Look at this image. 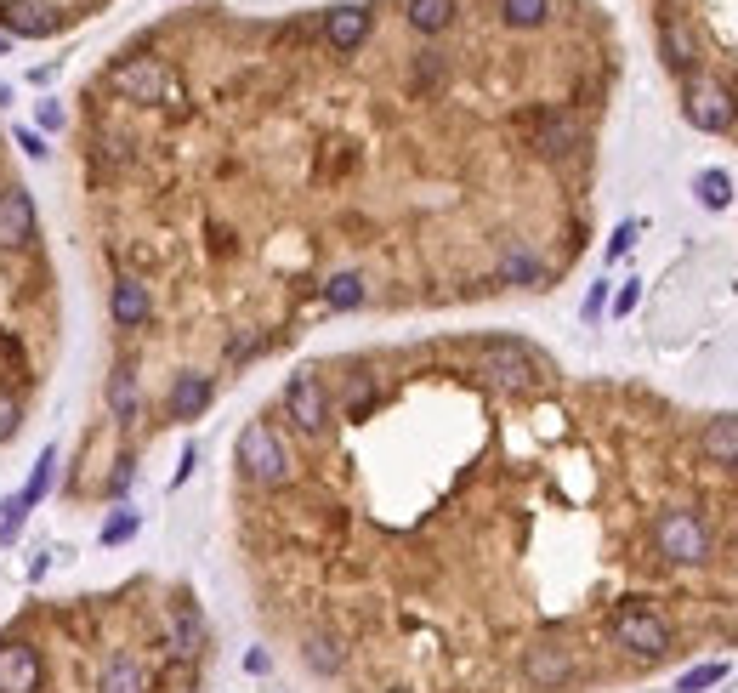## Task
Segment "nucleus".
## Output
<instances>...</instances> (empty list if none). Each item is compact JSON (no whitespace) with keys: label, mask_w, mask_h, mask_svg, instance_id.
Here are the masks:
<instances>
[{"label":"nucleus","mask_w":738,"mask_h":693,"mask_svg":"<svg viewBox=\"0 0 738 693\" xmlns=\"http://www.w3.org/2000/svg\"><path fill=\"white\" fill-rule=\"evenodd\" d=\"M653 546L665 563H682V569H699L710 563V551H716V534L704 523L699 512H687V506H670V512L653 517Z\"/></svg>","instance_id":"obj_1"},{"label":"nucleus","mask_w":738,"mask_h":693,"mask_svg":"<svg viewBox=\"0 0 738 693\" xmlns=\"http://www.w3.org/2000/svg\"><path fill=\"white\" fill-rule=\"evenodd\" d=\"M477 370L489 375L494 387H506V392H528V387H540V381H545V364L528 353L523 341H511V336L477 341Z\"/></svg>","instance_id":"obj_2"},{"label":"nucleus","mask_w":738,"mask_h":693,"mask_svg":"<svg viewBox=\"0 0 738 693\" xmlns=\"http://www.w3.org/2000/svg\"><path fill=\"white\" fill-rule=\"evenodd\" d=\"M239 466H245V478L262 483V489H279V483L290 478V455H284L279 432L267 427V421H250V427L239 432Z\"/></svg>","instance_id":"obj_3"},{"label":"nucleus","mask_w":738,"mask_h":693,"mask_svg":"<svg viewBox=\"0 0 738 693\" xmlns=\"http://www.w3.org/2000/svg\"><path fill=\"white\" fill-rule=\"evenodd\" d=\"M608 631H614V642L636 659H665L670 654V625L642 603H625L614 620H608Z\"/></svg>","instance_id":"obj_4"},{"label":"nucleus","mask_w":738,"mask_h":693,"mask_svg":"<svg viewBox=\"0 0 738 693\" xmlns=\"http://www.w3.org/2000/svg\"><path fill=\"white\" fill-rule=\"evenodd\" d=\"M108 86L120 91L125 103L154 108V103H165V91H171V74H165V63H159V57H125L120 69L108 74Z\"/></svg>","instance_id":"obj_5"},{"label":"nucleus","mask_w":738,"mask_h":693,"mask_svg":"<svg viewBox=\"0 0 738 693\" xmlns=\"http://www.w3.org/2000/svg\"><path fill=\"white\" fill-rule=\"evenodd\" d=\"M284 409H290V421H296L301 432H324L330 427V392H324V381H318L313 370H301L284 381Z\"/></svg>","instance_id":"obj_6"},{"label":"nucleus","mask_w":738,"mask_h":693,"mask_svg":"<svg viewBox=\"0 0 738 693\" xmlns=\"http://www.w3.org/2000/svg\"><path fill=\"white\" fill-rule=\"evenodd\" d=\"M687 125H699V131H727V125L738 120V103H733V91L727 86H687V103H682Z\"/></svg>","instance_id":"obj_7"},{"label":"nucleus","mask_w":738,"mask_h":693,"mask_svg":"<svg viewBox=\"0 0 738 693\" xmlns=\"http://www.w3.org/2000/svg\"><path fill=\"white\" fill-rule=\"evenodd\" d=\"M0 693H40V648L23 637L0 642Z\"/></svg>","instance_id":"obj_8"},{"label":"nucleus","mask_w":738,"mask_h":693,"mask_svg":"<svg viewBox=\"0 0 738 693\" xmlns=\"http://www.w3.org/2000/svg\"><path fill=\"white\" fill-rule=\"evenodd\" d=\"M35 239V199L29 188H0V250H23Z\"/></svg>","instance_id":"obj_9"},{"label":"nucleus","mask_w":738,"mask_h":693,"mask_svg":"<svg viewBox=\"0 0 738 693\" xmlns=\"http://www.w3.org/2000/svg\"><path fill=\"white\" fill-rule=\"evenodd\" d=\"M211 398H216L211 375H205V370H182L171 381V392H165V415H171V421H199V415L211 409Z\"/></svg>","instance_id":"obj_10"},{"label":"nucleus","mask_w":738,"mask_h":693,"mask_svg":"<svg viewBox=\"0 0 738 693\" xmlns=\"http://www.w3.org/2000/svg\"><path fill=\"white\" fill-rule=\"evenodd\" d=\"M534 148H540L545 160H568V154L580 148V120H574L568 108H545V114H534Z\"/></svg>","instance_id":"obj_11"},{"label":"nucleus","mask_w":738,"mask_h":693,"mask_svg":"<svg viewBox=\"0 0 738 693\" xmlns=\"http://www.w3.org/2000/svg\"><path fill=\"white\" fill-rule=\"evenodd\" d=\"M0 23L18 40H46V35H57L63 18H57L52 0H6V6H0Z\"/></svg>","instance_id":"obj_12"},{"label":"nucleus","mask_w":738,"mask_h":693,"mask_svg":"<svg viewBox=\"0 0 738 693\" xmlns=\"http://www.w3.org/2000/svg\"><path fill=\"white\" fill-rule=\"evenodd\" d=\"M523 676L534 688H563L568 676H574V648H563V642H534L523 654Z\"/></svg>","instance_id":"obj_13"},{"label":"nucleus","mask_w":738,"mask_h":693,"mask_svg":"<svg viewBox=\"0 0 738 693\" xmlns=\"http://www.w3.org/2000/svg\"><path fill=\"white\" fill-rule=\"evenodd\" d=\"M148 313H154V296H148V285L142 279H114V290H108V319H114V330H137V324H148Z\"/></svg>","instance_id":"obj_14"},{"label":"nucleus","mask_w":738,"mask_h":693,"mask_svg":"<svg viewBox=\"0 0 738 693\" xmlns=\"http://www.w3.org/2000/svg\"><path fill=\"white\" fill-rule=\"evenodd\" d=\"M369 29H375L369 6H330L324 12V40H330L335 52H358L369 40Z\"/></svg>","instance_id":"obj_15"},{"label":"nucleus","mask_w":738,"mask_h":693,"mask_svg":"<svg viewBox=\"0 0 738 693\" xmlns=\"http://www.w3.org/2000/svg\"><path fill=\"white\" fill-rule=\"evenodd\" d=\"M704 461L721 466V472H738V415H716L710 427L699 432Z\"/></svg>","instance_id":"obj_16"},{"label":"nucleus","mask_w":738,"mask_h":693,"mask_svg":"<svg viewBox=\"0 0 738 693\" xmlns=\"http://www.w3.org/2000/svg\"><path fill=\"white\" fill-rule=\"evenodd\" d=\"M659 52H665V63L682 74V80H693V69H699V46H693V29H687V23H676V18L659 23Z\"/></svg>","instance_id":"obj_17"},{"label":"nucleus","mask_w":738,"mask_h":693,"mask_svg":"<svg viewBox=\"0 0 738 693\" xmlns=\"http://www.w3.org/2000/svg\"><path fill=\"white\" fill-rule=\"evenodd\" d=\"M500 279H506V285H523V290H545V262L523 245V239H511V245L500 250Z\"/></svg>","instance_id":"obj_18"},{"label":"nucleus","mask_w":738,"mask_h":693,"mask_svg":"<svg viewBox=\"0 0 738 693\" xmlns=\"http://www.w3.org/2000/svg\"><path fill=\"white\" fill-rule=\"evenodd\" d=\"M171 654L176 659H199V654H205V620H199L194 603H176L171 608Z\"/></svg>","instance_id":"obj_19"},{"label":"nucleus","mask_w":738,"mask_h":693,"mask_svg":"<svg viewBox=\"0 0 738 693\" xmlns=\"http://www.w3.org/2000/svg\"><path fill=\"white\" fill-rule=\"evenodd\" d=\"M404 18L415 35H443L455 23V0H404Z\"/></svg>","instance_id":"obj_20"},{"label":"nucleus","mask_w":738,"mask_h":693,"mask_svg":"<svg viewBox=\"0 0 738 693\" xmlns=\"http://www.w3.org/2000/svg\"><path fill=\"white\" fill-rule=\"evenodd\" d=\"M142 688H148V676H142V665L131 654L108 659L103 676H97V693H142Z\"/></svg>","instance_id":"obj_21"},{"label":"nucleus","mask_w":738,"mask_h":693,"mask_svg":"<svg viewBox=\"0 0 738 693\" xmlns=\"http://www.w3.org/2000/svg\"><path fill=\"white\" fill-rule=\"evenodd\" d=\"M324 302L335 313H352V307H364V273H330V285H324Z\"/></svg>","instance_id":"obj_22"},{"label":"nucleus","mask_w":738,"mask_h":693,"mask_svg":"<svg viewBox=\"0 0 738 693\" xmlns=\"http://www.w3.org/2000/svg\"><path fill=\"white\" fill-rule=\"evenodd\" d=\"M301 659H307L318 676H335L341 665H347V648H341L335 637H307V642H301Z\"/></svg>","instance_id":"obj_23"},{"label":"nucleus","mask_w":738,"mask_h":693,"mask_svg":"<svg viewBox=\"0 0 738 693\" xmlns=\"http://www.w3.org/2000/svg\"><path fill=\"white\" fill-rule=\"evenodd\" d=\"M693 194H699L704 211H727V205H733V177H727V171H699V177H693Z\"/></svg>","instance_id":"obj_24"},{"label":"nucleus","mask_w":738,"mask_h":693,"mask_svg":"<svg viewBox=\"0 0 738 693\" xmlns=\"http://www.w3.org/2000/svg\"><path fill=\"white\" fill-rule=\"evenodd\" d=\"M52 472H57V449H40L35 472H29V483H23V495H18L23 512H35L40 500H46V489H52Z\"/></svg>","instance_id":"obj_25"},{"label":"nucleus","mask_w":738,"mask_h":693,"mask_svg":"<svg viewBox=\"0 0 738 693\" xmlns=\"http://www.w3.org/2000/svg\"><path fill=\"white\" fill-rule=\"evenodd\" d=\"M108 409H114V421H137V375L131 370L108 375Z\"/></svg>","instance_id":"obj_26"},{"label":"nucleus","mask_w":738,"mask_h":693,"mask_svg":"<svg viewBox=\"0 0 738 693\" xmlns=\"http://www.w3.org/2000/svg\"><path fill=\"white\" fill-rule=\"evenodd\" d=\"M500 18L506 29H540L551 18V0H500Z\"/></svg>","instance_id":"obj_27"},{"label":"nucleus","mask_w":738,"mask_h":693,"mask_svg":"<svg viewBox=\"0 0 738 693\" xmlns=\"http://www.w3.org/2000/svg\"><path fill=\"white\" fill-rule=\"evenodd\" d=\"M721 676H727V665H721V659H710V665H699V671H687L682 682H676V693H704V688H716Z\"/></svg>","instance_id":"obj_28"},{"label":"nucleus","mask_w":738,"mask_h":693,"mask_svg":"<svg viewBox=\"0 0 738 693\" xmlns=\"http://www.w3.org/2000/svg\"><path fill=\"white\" fill-rule=\"evenodd\" d=\"M137 534V512H114L103 523V546H120V540H131Z\"/></svg>","instance_id":"obj_29"},{"label":"nucleus","mask_w":738,"mask_h":693,"mask_svg":"<svg viewBox=\"0 0 738 693\" xmlns=\"http://www.w3.org/2000/svg\"><path fill=\"white\" fill-rule=\"evenodd\" d=\"M18 421H23V404H18V398H12L6 387H0V444L18 432Z\"/></svg>","instance_id":"obj_30"},{"label":"nucleus","mask_w":738,"mask_h":693,"mask_svg":"<svg viewBox=\"0 0 738 693\" xmlns=\"http://www.w3.org/2000/svg\"><path fill=\"white\" fill-rule=\"evenodd\" d=\"M369 404H375V387H369V381H352V392H347V415L358 421V415H369Z\"/></svg>","instance_id":"obj_31"},{"label":"nucleus","mask_w":738,"mask_h":693,"mask_svg":"<svg viewBox=\"0 0 738 693\" xmlns=\"http://www.w3.org/2000/svg\"><path fill=\"white\" fill-rule=\"evenodd\" d=\"M18 148L29 154V160H46V154H52V148L40 143V131H18Z\"/></svg>","instance_id":"obj_32"},{"label":"nucleus","mask_w":738,"mask_h":693,"mask_svg":"<svg viewBox=\"0 0 738 693\" xmlns=\"http://www.w3.org/2000/svg\"><path fill=\"white\" fill-rule=\"evenodd\" d=\"M631 239H636V222L614 228V239H608V256H625V250H631Z\"/></svg>","instance_id":"obj_33"},{"label":"nucleus","mask_w":738,"mask_h":693,"mask_svg":"<svg viewBox=\"0 0 738 693\" xmlns=\"http://www.w3.org/2000/svg\"><path fill=\"white\" fill-rule=\"evenodd\" d=\"M636 302H642V285H636V279H631V285H625V290H619V296H614V313H631Z\"/></svg>","instance_id":"obj_34"},{"label":"nucleus","mask_w":738,"mask_h":693,"mask_svg":"<svg viewBox=\"0 0 738 693\" xmlns=\"http://www.w3.org/2000/svg\"><path fill=\"white\" fill-rule=\"evenodd\" d=\"M602 307H608V285H591V296H585V319H597Z\"/></svg>","instance_id":"obj_35"},{"label":"nucleus","mask_w":738,"mask_h":693,"mask_svg":"<svg viewBox=\"0 0 738 693\" xmlns=\"http://www.w3.org/2000/svg\"><path fill=\"white\" fill-rule=\"evenodd\" d=\"M40 125H46V131H57V125H63V108H57V103H40Z\"/></svg>","instance_id":"obj_36"},{"label":"nucleus","mask_w":738,"mask_h":693,"mask_svg":"<svg viewBox=\"0 0 738 693\" xmlns=\"http://www.w3.org/2000/svg\"><path fill=\"white\" fill-rule=\"evenodd\" d=\"M108 489H114V495H125V489H131V461H120V472L108 478Z\"/></svg>","instance_id":"obj_37"},{"label":"nucleus","mask_w":738,"mask_h":693,"mask_svg":"<svg viewBox=\"0 0 738 693\" xmlns=\"http://www.w3.org/2000/svg\"><path fill=\"white\" fill-rule=\"evenodd\" d=\"M0 52H6V40H0Z\"/></svg>","instance_id":"obj_38"},{"label":"nucleus","mask_w":738,"mask_h":693,"mask_svg":"<svg viewBox=\"0 0 738 693\" xmlns=\"http://www.w3.org/2000/svg\"><path fill=\"white\" fill-rule=\"evenodd\" d=\"M733 546H738V540H733Z\"/></svg>","instance_id":"obj_39"}]
</instances>
